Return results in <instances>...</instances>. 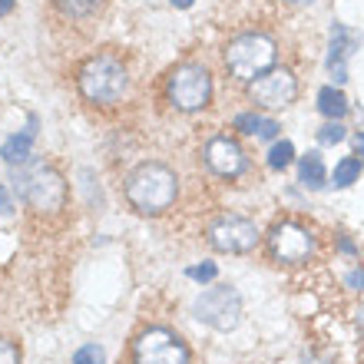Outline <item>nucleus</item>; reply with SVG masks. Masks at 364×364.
<instances>
[{"label":"nucleus","instance_id":"f257e3e1","mask_svg":"<svg viewBox=\"0 0 364 364\" xmlns=\"http://www.w3.org/2000/svg\"><path fill=\"white\" fill-rule=\"evenodd\" d=\"M176 173L169 166L159 163H143L129 179H126V199L136 212L143 215H159L176 202Z\"/></svg>","mask_w":364,"mask_h":364},{"label":"nucleus","instance_id":"f03ea898","mask_svg":"<svg viewBox=\"0 0 364 364\" xmlns=\"http://www.w3.org/2000/svg\"><path fill=\"white\" fill-rule=\"evenodd\" d=\"M272 63H275V40L265 33H242L225 47V67L232 70V77L245 83L269 73Z\"/></svg>","mask_w":364,"mask_h":364},{"label":"nucleus","instance_id":"7ed1b4c3","mask_svg":"<svg viewBox=\"0 0 364 364\" xmlns=\"http://www.w3.org/2000/svg\"><path fill=\"white\" fill-rule=\"evenodd\" d=\"M80 93L90 103H116L126 93V67L109 53L87 60L80 70Z\"/></svg>","mask_w":364,"mask_h":364},{"label":"nucleus","instance_id":"20e7f679","mask_svg":"<svg viewBox=\"0 0 364 364\" xmlns=\"http://www.w3.org/2000/svg\"><path fill=\"white\" fill-rule=\"evenodd\" d=\"M17 186V192L27 199L30 209L37 212H53L63 205V199H67V182H63V176L53 169V166H30L27 173H20V179L14 182Z\"/></svg>","mask_w":364,"mask_h":364},{"label":"nucleus","instance_id":"39448f33","mask_svg":"<svg viewBox=\"0 0 364 364\" xmlns=\"http://www.w3.org/2000/svg\"><path fill=\"white\" fill-rule=\"evenodd\" d=\"M212 96V77L202 63H182L169 77V100L182 113H196L202 106H209Z\"/></svg>","mask_w":364,"mask_h":364},{"label":"nucleus","instance_id":"423d86ee","mask_svg":"<svg viewBox=\"0 0 364 364\" xmlns=\"http://www.w3.org/2000/svg\"><path fill=\"white\" fill-rule=\"evenodd\" d=\"M192 311H196V318H199L202 325L215 328V331H232L242 321V298L235 288L215 285L196 298Z\"/></svg>","mask_w":364,"mask_h":364},{"label":"nucleus","instance_id":"0eeeda50","mask_svg":"<svg viewBox=\"0 0 364 364\" xmlns=\"http://www.w3.org/2000/svg\"><path fill=\"white\" fill-rule=\"evenodd\" d=\"M133 364H189V348L169 328H149L133 341Z\"/></svg>","mask_w":364,"mask_h":364},{"label":"nucleus","instance_id":"6e6552de","mask_svg":"<svg viewBox=\"0 0 364 364\" xmlns=\"http://www.w3.org/2000/svg\"><path fill=\"white\" fill-rule=\"evenodd\" d=\"M209 245L225 255H245L259 245V225L245 215H222L209 225Z\"/></svg>","mask_w":364,"mask_h":364},{"label":"nucleus","instance_id":"1a4fd4ad","mask_svg":"<svg viewBox=\"0 0 364 364\" xmlns=\"http://www.w3.org/2000/svg\"><path fill=\"white\" fill-rule=\"evenodd\" d=\"M269 249L275 255V262L285 265H301L315 255V235L308 229H301L298 222H278L269 232Z\"/></svg>","mask_w":364,"mask_h":364},{"label":"nucleus","instance_id":"9d476101","mask_svg":"<svg viewBox=\"0 0 364 364\" xmlns=\"http://www.w3.org/2000/svg\"><path fill=\"white\" fill-rule=\"evenodd\" d=\"M252 100L265 109H282L295 100L298 93V83L295 77L288 73V70H269V73H262L259 80H252Z\"/></svg>","mask_w":364,"mask_h":364},{"label":"nucleus","instance_id":"9b49d317","mask_svg":"<svg viewBox=\"0 0 364 364\" xmlns=\"http://www.w3.org/2000/svg\"><path fill=\"white\" fill-rule=\"evenodd\" d=\"M205 163L215 176H239L245 169V156H242L239 143L229 136H215L205 143Z\"/></svg>","mask_w":364,"mask_h":364},{"label":"nucleus","instance_id":"f8f14e48","mask_svg":"<svg viewBox=\"0 0 364 364\" xmlns=\"http://www.w3.org/2000/svg\"><path fill=\"white\" fill-rule=\"evenodd\" d=\"M355 47H358V33H351L345 23H335L331 27V43H328V70H331L335 83L348 80V57H351Z\"/></svg>","mask_w":364,"mask_h":364},{"label":"nucleus","instance_id":"ddd939ff","mask_svg":"<svg viewBox=\"0 0 364 364\" xmlns=\"http://www.w3.org/2000/svg\"><path fill=\"white\" fill-rule=\"evenodd\" d=\"M33 139H37V116H30L27 129H20L17 136H10L7 143H4V149H0V156H4L7 163H23V159L30 156Z\"/></svg>","mask_w":364,"mask_h":364},{"label":"nucleus","instance_id":"4468645a","mask_svg":"<svg viewBox=\"0 0 364 364\" xmlns=\"http://www.w3.org/2000/svg\"><path fill=\"white\" fill-rule=\"evenodd\" d=\"M235 129L249 136H259V139H275L278 136V123L275 119H265L259 113H239L235 116Z\"/></svg>","mask_w":364,"mask_h":364},{"label":"nucleus","instance_id":"2eb2a0df","mask_svg":"<svg viewBox=\"0 0 364 364\" xmlns=\"http://www.w3.org/2000/svg\"><path fill=\"white\" fill-rule=\"evenodd\" d=\"M318 109L328 116V119H341L348 113V96L338 87H325L318 90Z\"/></svg>","mask_w":364,"mask_h":364},{"label":"nucleus","instance_id":"dca6fc26","mask_svg":"<svg viewBox=\"0 0 364 364\" xmlns=\"http://www.w3.org/2000/svg\"><path fill=\"white\" fill-rule=\"evenodd\" d=\"M298 173H301V182H305L308 189H321V186L328 182L325 163H321V156H318V153L301 156V166H298Z\"/></svg>","mask_w":364,"mask_h":364},{"label":"nucleus","instance_id":"f3484780","mask_svg":"<svg viewBox=\"0 0 364 364\" xmlns=\"http://www.w3.org/2000/svg\"><path fill=\"white\" fill-rule=\"evenodd\" d=\"M331 179H335L338 189H348L351 182L361 179V159H358V156H345V159L335 166V176H331Z\"/></svg>","mask_w":364,"mask_h":364},{"label":"nucleus","instance_id":"a211bd4d","mask_svg":"<svg viewBox=\"0 0 364 364\" xmlns=\"http://www.w3.org/2000/svg\"><path fill=\"white\" fill-rule=\"evenodd\" d=\"M291 159H295V146L288 143V139H282V143L272 146V153H269V166H272V169H288V166H291Z\"/></svg>","mask_w":364,"mask_h":364},{"label":"nucleus","instance_id":"6ab92c4d","mask_svg":"<svg viewBox=\"0 0 364 364\" xmlns=\"http://www.w3.org/2000/svg\"><path fill=\"white\" fill-rule=\"evenodd\" d=\"M345 139V126L338 123V119H331V123H325L321 129H318V143L321 146H335Z\"/></svg>","mask_w":364,"mask_h":364},{"label":"nucleus","instance_id":"aec40b11","mask_svg":"<svg viewBox=\"0 0 364 364\" xmlns=\"http://www.w3.org/2000/svg\"><path fill=\"white\" fill-rule=\"evenodd\" d=\"M73 364H106V351L100 345H83L73 355Z\"/></svg>","mask_w":364,"mask_h":364},{"label":"nucleus","instance_id":"412c9836","mask_svg":"<svg viewBox=\"0 0 364 364\" xmlns=\"http://www.w3.org/2000/svg\"><path fill=\"white\" fill-rule=\"evenodd\" d=\"M186 275H189L192 282H212V278L219 275V269H215V262H202V265H192Z\"/></svg>","mask_w":364,"mask_h":364},{"label":"nucleus","instance_id":"4be33fe9","mask_svg":"<svg viewBox=\"0 0 364 364\" xmlns=\"http://www.w3.org/2000/svg\"><path fill=\"white\" fill-rule=\"evenodd\" d=\"M60 4H63V10H67V14L83 17V14H90V10H96V4H100V0H60Z\"/></svg>","mask_w":364,"mask_h":364},{"label":"nucleus","instance_id":"5701e85b","mask_svg":"<svg viewBox=\"0 0 364 364\" xmlns=\"http://www.w3.org/2000/svg\"><path fill=\"white\" fill-rule=\"evenodd\" d=\"M0 364H20V351L10 338H0Z\"/></svg>","mask_w":364,"mask_h":364},{"label":"nucleus","instance_id":"b1692460","mask_svg":"<svg viewBox=\"0 0 364 364\" xmlns=\"http://www.w3.org/2000/svg\"><path fill=\"white\" fill-rule=\"evenodd\" d=\"M14 212V199H10L7 186H0V215H10Z\"/></svg>","mask_w":364,"mask_h":364},{"label":"nucleus","instance_id":"393cba45","mask_svg":"<svg viewBox=\"0 0 364 364\" xmlns=\"http://www.w3.org/2000/svg\"><path fill=\"white\" fill-rule=\"evenodd\" d=\"M14 4H17V0H0V17H7L10 10H14Z\"/></svg>","mask_w":364,"mask_h":364},{"label":"nucleus","instance_id":"a878e982","mask_svg":"<svg viewBox=\"0 0 364 364\" xmlns=\"http://www.w3.org/2000/svg\"><path fill=\"white\" fill-rule=\"evenodd\" d=\"M355 149L364 156V133H358V136H355Z\"/></svg>","mask_w":364,"mask_h":364},{"label":"nucleus","instance_id":"bb28decb","mask_svg":"<svg viewBox=\"0 0 364 364\" xmlns=\"http://www.w3.org/2000/svg\"><path fill=\"white\" fill-rule=\"evenodd\" d=\"M173 7H179V10H186V7H192V0H173Z\"/></svg>","mask_w":364,"mask_h":364},{"label":"nucleus","instance_id":"cd10ccee","mask_svg":"<svg viewBox=\"0 0 364 364\" xmlns=\"http://www.w3.org/2000/svg\"><path fill=\"white\" fill-rule=\"evenodd\" d=\"M358 328H361V335H364V308H361V315H358Z\"/></svg>","mask_w":364,"mask_h":364}]
</instances>
